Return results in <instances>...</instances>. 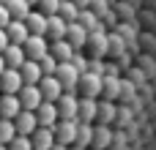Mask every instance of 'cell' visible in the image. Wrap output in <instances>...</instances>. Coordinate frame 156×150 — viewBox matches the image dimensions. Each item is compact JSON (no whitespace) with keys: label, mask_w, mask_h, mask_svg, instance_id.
Wrapping results in <instances>:
<instances>
[{"label":"cell","mask_w":156,"mask_h":150,"mask_svg":"<svg viewBox=\"0 0 156 150\" xmlns=\"http://www.w3.org/2000/svg\"><path fill=\"white\" fill-rule=\"evenodd\" d=\"M93 120H96V101H90V98H77V123L93 126Z\"/></svg>","instance_id":"cell-13"},{"label":"cell","mask_w":156,"mask_h":150,"mask_svg":"<svg viewBox=\"0 0 156 150\" xmlns=\"http://www.w3.org/2000/svg\"><path fill=\"white\" fill-rule=\"evenodd\" d=\"M19 77H22V85H38L41 79V68L36 60H25L22 68H19Z\"/></svg>","instance_id":"cell-16"},{"label":"cell","mask_w":156,"mask_h":150,"mask_svg":"<svg viewBox=\"0 0 156 150\" xmlns=\"http://www.w3.org/2000/svg\"><path fill=\"white\" fill-rule=\"evenodd\" d=\"M25 27H27L30 36H44V30H47V16L38 14V11H30L27 19H25Z\"/></svg>","instance_id":"cell-18"},{"label":"cell","mask_w":156,"mask_h":150,"mask_svg":"<svg viewBox=\"0 0 156 150\" xmlns=\"http://www.w3.org/2000/svg\"><path fill=\"white\" fill-rule=\"evenodd\" d=\"M49 150H69V148H63V145H52Z\"/></svg>","instance_id":"cell-33"},{"label":"cell","mask_w":156,"mask_h":150,"mask_svg":"<svg viewBox=\"0 0 156 150\" xmlns=\"http://www.w3.org/2000/svg\"><path fill=\"white\" fill-rule=\"evenodd\" d=\"M5 71V63H3V55H0V74Z\"/></svg>","instance_id":"cell-34"},{"label":"cell","mask_w":156,"mask_h":150,"mask_svg":"<svg viewBox=\"0 0 156 150\" xmlns=\"http://www.w3.org/2000/svg\"><path fill=\"white\" fill-rule=\"evenodd\" d=\"M69 150H85V148H69Z\"/></svg>","instance_id":"cell-36"},{"label":"cell","mask_w":156,"mask_h":150,"mask_svg":"<svg viewBox=\"0 0 156 150\" xmlns=\"http://www.w3.org/2000/svg\"><path fill=\"white\" fill-rule=\"evenodd\" d=\"M19 101H16V96H3L0 93V118L3 120H14L16 115H19Z\"/></svg>","instance_id":"cell-17"},{"label":"cell","mask_w":156,"mask_h":150,"mask_svg":"<svg viewBox=\"0 0 156 150\" xmlns=\"http://www.w3.org/2000/svg\"><path fill=\"white\" fill-rule=\"evenodd\" d=\"M77 14H80V8H77L71 0H60V5H58V14H55V16H60V19L69 25V22H77Z\"/></svg>","instance_id":"cell-23"},{"label":"cell","mask_w":156,"mask_h":150,"mask_svg":"<svg viewBox=\"0 0 156 150\" xmlns=\"http://www.w3.org/2000/svg\"><path fill=\"white\" fill-rule=\"evenodd\" d=\"M36 5H38V14H44V16H55V14H58L60 0H38Z\"/></svg>","instance_id":"cell-26"},{"label":"cell","mask_w":156,"mask_h":150,"mask_svg":"<svg viewBox=\"0 0 156 150\" xmlns=\"http://www.w3.org/2000/svg\"><path fill=\"white\" fill-rule=\"evenodd\" d=\"M14 137H16V131H14V123L0 118V145H8Z\"/></svg>","instance_id":"cell-25"},{"label":"cell","mask_w":156,"mask_h":150,"mask_svg":"<svg viewBox=\"0 0 156 150\" xmlns=\"http://www.w3.org/2000/svg\"><path fill=\"white\" fill-rule=\"evenodd\" d=\"M104 93V82L101 77L96 74H80V82H77V98H90V101H99Z\"/></svg>","instance_id":"cell-1"},{"label":"cell","mask_w":156,"mask_h":150,"mask_svg":"<svg viewBox=\"0 0 156 150\" xmlns=\"http://www.w3.org/2000/svg\"><path fill=\"white\" fill-rule=\"evenodd\" d=\"M0 150H8V148H5V145H0Z\"/></svg>","instance_id":"cell-37"},{"label":"cell","mask_w":156,"mask_h":150,"mask_svg":"<svg viewBox=\"0 0 156 150\" xmlns=\"http://www.w3.org/2000/svg\"><path fill=\"white\" fill-rule=\"evenodd\" d=\"M16 101H19V107H22V109L36 112V107L41 104V93H38V87H36V85H22V87H19V93H16Z\"/></svg>","instance_id":"cell-6"},{"label":"cell","mask_w":156,"mask_h":150,"mask_svg":"<svg viewBox=\"0 0 156 150\" xmlns=\"http://www.w3.org/2000/svg\"><path fill=\"white\" fill-rule=\"evenodd\" d=\"M22 52H25V60H41L49 52L47 36H27L25 44H22Z\"/></svg>","instance_id":"cell-3"},{"label":"cell","mask_w":156,"mask_h":150,"mask_svg":"<svg viewBox=\"0 0 156 150\" xmlns=\"http://www.w3.org/2000/svg\"><path fill=\"white\" fill-rule=\"evenodd\" d=\"M74 134H77V120H74V123H63V120H58V123L52 126V137H55V145L71 148V145H74Z\"/></svg>","instance_id":"cell-5"},{"label":"cell","mask_w":156,"mask_h":150,"mask_svg":"<svg viewBox=\"0 0 156 150\" xmlns=\"http://www.w3.org/2000/svg\"><path fill=\"white\" fill-rule=\"evenodd\" d=\"M71 3H74L77 8H88V3H90V0H71Z\"/></svg>","instance_id":"cell-32"},{"label":"cell","mask_w":156,"mask_h":150,"mask_svg":"<svg viewBox=\"0 0 156 150\" xmlns=\"http://www.w3.org/2000/svg\"><path fill=\"white\" fill-rule=\"evenodd\" d=\"M5 148H8V150H33V148H30V137H14Z\"/></svg>","instance_id":"cell-29"},{"label":"cell","mask_w":156,"mask_h":150,"mask_svg":"<svg viewBox=\"0 0 156 150\" xmlns=\"http://www.w3.org/2000/svg\"><path fill=\"white\" fill-rule=\"evenodd\" d=\"M36 87H38V93H41V101H49V104H55V101L63 96V90H60V85H58L55 77H41Z\"/></svg>","instance_id":"cell-8"},{"label":"cell","mask_w":156,"mask_h":150,"mask_svg":"<svg viewBox=\"0 0 156 150\" xmlns=\"http://www.w3.org/2000/svg\"><path fill=\"white\" fill-rule=\"evenodd\" d=\"M66 41H69V46H71L74 52H82V49H85V41H88L85 27L77 25V22H69V25H66Z\"/></svg>","instance_id":"cell-9"},{"label":"cell","mask_w":156,"mask_h":150,"mask_svg":"<svg viewBox=\"0 0 156 150\" xmlns=\"http://www.w3.org/2000/svg\"><path fill=\"white\" fill-rule=\"evenodd\" d=\"M3 63H5V68H14V71H19L22 68V63H25V52H22V46H16V44H8L3 52Z\"/></svg>","instance_id":"cell-12"},{"label":"cell","mask_w":156,"mask_h":150,"mask_svg":"<svg viewBox=\"0 0 156 150\" xmlns=\"http://www.w3.org/2000/svg\"><path fill=\"white\" fill-rule=\"evenodd\" d=\"M49 55H52L58 63H66V60H71L74 49L69 46V41H66V38H60V41H52V44H49Z\"/></svg>","instance_id":"cell-21"},{"label":"cell","mask_w":156,"mask_h":150,"mask_svg":"<svg viewBox=\"0 0 156 150\" xmlns=\"http://www.w3.org/2000/svg\"><path fill=\"white\" fill-rule=\"evenodd\" d=\"M88 74L104 77L107 74V60H88Z\"/></svg>","instance_id":"cell-28"},{"label":"cell","mask_w":156,"mask_h":150,"mask_svg":"<svg viewBox=\"0 0 156 150\" xmlns=\"http://www.w3.org/2000/svg\"><path fill=\"white\" fill-rule=\"evenodd\" d=\"M5 11H8V16L11 19H16V22H25L27 19V14L33 11L25 0H5Z\"/></svg>","instance_id":"cell-19"},{"label":"cell","mask_w":156,"mask_h":150,"mask_svg":"<svg viewBox=\"0 0 156 150\" xmlns=\"http://www.w3.org/2000/svg\"><path fill=\"white\" fill-rule=\"evenodd\" d=\"M90 137H93V126H85V123H77V134H74V145L71 148H90Z\"/></svg>","instance_id":"cell-22"},{"label":"cell","mask_w":156,"mask_h":150,"mask_svg":"<svg viewBox=\"0 0 156 150\" xmlns=\"http://www.w3.org/2000/svg\"><path fill=\"white\" fill-rule=\"evenodd\" d=\"M36 63H38V68H41V77H52V74H55V68H58V60H55L49 52H47L41 60H36Z\"/></svg>","instance_id":"cell-24"},{"label":"cell","mask_w":156,"mask_h":150,"mask_svg":"<svg viewBox=\"0 0 156 150\" xmlns=\"http://www.w3.org/2000/svg\"><path fill=\"white\" fill-rule=\"evenodd\" d=\"M11 22V16H8V11H5V5H0V30H5V25Z\"/></svg>","instance_id":"cell-30"},{"label":"cell","mask_w":156,"mask_h":150,"mask_svg":"<svg viewBox=\"0 0 156 150\" xmlns=\"http://www.w3.org/2000/svg\"><path fill=\"white\" fill-rule=\"evenodd\" d=\"M0 5H5V0H0Z\"/></svg>","instance_id":"cell-38"},{"label":"cell","mask_w":156,"mask_h":150,"mask_svg":"<svg viewBox=\"0 0 156 150\" xmlns=\"http://www.w3.org/2000/svg\"><path fill=\"white\" fill-rule=\"evenodd\" d=\"M55 109H58V120H63V123H74V120H77V96L63 93V96L55 101Z\"/></svg>","instance_id":"cell-4"},{"label":"cell","mask_w":156,"mask_h":150,"mask_svg":"<svg viewBox=\"0 0 156 150\" xmlns=\"http://www.w3.org/2000/svg\"><path fill=\"white\" fill-rule=\"evenodd\" d=\"M33 115H36V123H38L41 128H52V126L58 123V109H55V104H49V101H41Z\"/></svg>","instance_id":"cell-10"},{"label":"cell","mask_w":156,"mask_h":150,"mask_svg":"<svg viewBox=\"0 0 156 150\" xmlns=\"http://www.w3.org/2000/svg\"><path fill=\"white\" fill-rule=\"evenodd\" d=\"M19 87H22V77H19V71L5 68V71L0 74V93H3V96H16Z\"/></svg>","instance_id":"cell-11"},{"label":"cell","mask_w":156,"mask_h":150,"mask_svg":"<svg viewBox=\"0 0 156 150\" xmlns=\"http://www.w3.org/2000/svg\"><path fill=\"white\" fill-rule=\"evenodd\" d=\"M55 145V137H52V128H36L33 134H30V148L33 150H49Z\"/></svg>","instance_id":"cell-14"},{"label":"cell","mask_w":156,"mask_h":150,"mask_svg":"<svg viewBox=\"0 0 156 150\" xmlns=\"http://www.w3.org/2000/svg\"><path fill=\"white\" fill-rule=\"evenodd\" d=\"M69 63H71V66L77 68V74H85V71H88V57H85L82 52H74Z\"/></svg>","instance_id":"cell-27"},{"label":"cell","mask_w":156,"mask_h":150,"mask_svg":"<svg viewBox=\"0 0 156 150\" xmlns=\"http://www.w3.org/2000/svg\"><path fill=\"white\" fill-rule=\"evenodd\" d=\"M44 36H49L52 41L66 38V22H63L60 16H47V30H44Z\"/></svg>","instance_id":"cell-20"},{"label":"cell","mask_w":156,"mask_h":150,"mask_svg":"<svg viewBox=\"0 0 156 150\" xmlns=\"http://www.w3.org/2000/svg\"><path fill=\"white\" fill-rule=\"evenodd\" d=\"M5 36H8V44H16V46H22V44H25V38H27L30 33H27L25 22H16V19H11V22L5 25Z\"/></svg>","instance_id":"cell-15"},{"label":"cell","mask_w":156,"mask_h":150,"mask_svg":"<svg viewBox=\"0 0 156 150\" xmlns=\"http://www.w3.org/2000/svg\"><path fill=\"white\" fill-rule=\"evenodd\" d=\"M11 123H14V131H16V137H30V134L38 128V123H36V115H33V112H27V109H19V115H16Z\"/></svg>","instance_id":"cell-7"},{"label":"cell","mask_w":156,"mask_h":150,"mask_svg":"<svg viewBox=\"0 0 156 150\" xmlns=\"http://www.w3.org/2000/svg\"><path fill=\"white\" fill-rule=\"evenodd\" d=\"M55 79H58V85H60V90L63 93H71V96H77V82H80V74H77V68L66 60V63H58V68H55V74H52Z\"/></svg>","instance_id":"cell-2"},{"label":"cell","mask_w":156,"mask_h":150,"mask_svg":"<svg viewBox=\"0 0 156 150\" xmlns=\"http://www.w3.org/2000/svg\"><path fill=\"white\" fill-rule=\"evenodd\" d=\"M8 46V36H5V30H0V52Z\"/></svg>","instance_id":"cell-31"},{"label":"cell","mask_w":156,"mask_h":150,"mask_svg":"<svg viewBox=\"0 0 156 150\" xmlns=\"http://www.w3.org/2000/svg\"><path fill=\"white\" fill-rule=\"evenodd\" d=\"M25 3H27V5H30V8H33V5H36V3H38V0H25Z\"/></svg>","instance_id":"cell-35"}]
</instances>
